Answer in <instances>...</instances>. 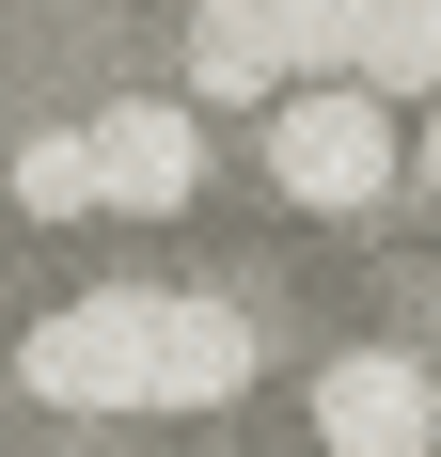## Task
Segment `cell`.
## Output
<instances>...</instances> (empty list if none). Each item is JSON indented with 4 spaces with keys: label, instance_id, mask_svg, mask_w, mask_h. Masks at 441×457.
<instances>
[{
    "label": "cell",
    "instance_id": "52a82bcc",
    "mask_svg": "<svg viewBox=\"0 0 441 457\" xmlns=\"http://www.w3.org/2000/svg\"><path fill=\"white\" fill-rule=\"evenodd\" d=\"M16 221H95V142L79 127H32V142H16Z\"/></svg>",
    "mask_w": 441,
    "mask_h": 457
},
{
    "label": "cell",
    "instance_id": "ba28073f",
    "mask_svg": "<svg viewBox=\"0 0 441 457\" xmlns=\"http://www.w3.org/2000/svg\"><path fill=\"white\" fill-rule=\"evenodd\" d=\"M410 174H426V189H441V111H426V142H410Z\"/></svg>",
    "mask_w": 441,
    "mask_h": 457
},
{
    "label": "cell",
    "instance_id": "5b68a950",
    "mask_svg": "<svg viewBox=\"0 0 441 457\" xmlns=\"http://www.w3.org/2000/svg\"><path fill=\"white\" fill-rule=\"evenodd\" d=\"M253 395V316L220 284H174L158 300V411H237Z\"/></svg>",
    "mask_w": 441,
    "mask_h": 457
},
{
    "label": "cell",
    "instance_id": "8992f818",
    "mask_svg": "<svg viewBox=\"0 0 441 457\" xmlns=\"http://www.w3.org/2000/svg\"><path fill=\"white\" fill-rule=\"evenodd\" d=\"M347 79L379 95V111H395V95H426V111H441V0H379L362 47H347Z\"/></svg>",
    "mask_w": 441,
    "mask_h": 457
},
{
    "label": "cell",
    "instance_id": "277c9868",
    "mask_svg": "<svg viewBox=\"0 0 441 457\" xmlns=\"http://www.w3.org/2000/svg\"><path fill=\"white\" fill-rule=\"evenodd\" d=\"M79 142H95V205H111V221H174L189 174H205V111H189V95H111Z\"/></svg>",
    "mask_w": 441,
    "mask_h": 457
},
{
    "label": "cell",
    "instance_id": "6da1fadb",
    "mask_svg": "<svg viewBox=\"0 0 441 457\" xmlns=\"http://www.w3.org/2000/svg\"><path fill=\"white\" fill-rule=\"evenodd\" d=\"M395 174H410V142H395V111H379L362 79H284L268 95V189H284V205L362 221Z\"/></svg>",
    "mask_w": 441,
    "mask_h": 457
},
{
    "label": "cell",
    "instance_id": "3957f363",
    "mask_svg": "<svg viewBox=\"0 0 441 457\" xmlns=\"http://www.w3.org/2000/svg\"><path fill=\"white\" fill-rule=\"evenodd\" d=\"M441 442V378L410 347H331L315 363V457H426Z\"/></svg>",
    "mask_w": 441,
    "mask_h": 457
},
{
    "label": "cell",
    "instance_id": "7a4b0ae2",
    "mask_svg": "<svg viewBox=\"0 0 441 457\" xmlns=\"http://www.w3.org/2000/svg\"><path fill=\"white\" fill-rule=\"evenodd\" d=\"M158 300L174 284H95V300H47L16 331V378L47 411H158Z\"/></svg>",
    "mask_w": 441,
    "mask_h": 457
}]
</instances>
